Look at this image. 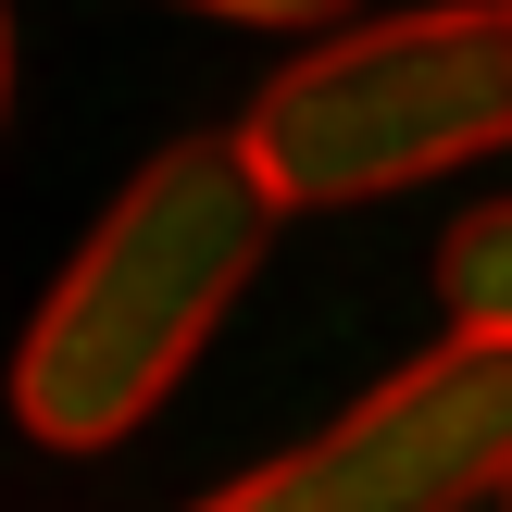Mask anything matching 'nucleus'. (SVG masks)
<instances>
[{
  "instance_id": "20e7f679",
  "label": "nucleus",
  "mask_w": 512,
  "mask_h": 512,
  "mask_svg": "<svg viewBox=\"0 0 512 512\" xmlns=\"http://www.w3.org/2000/svg\"><path fill=\"white\" fill-rule=\"evenodd\" d=\"M438 313H450V338H500L512 350V200H475L438 238Z\"/></svg>"
},
{
  "instance_id": "f03ea898",
  "label": "nucleus",
  "mask_w": 512,
  "mask_h": 512,
  "mask_svg": "<svg viewBox=\"0 0 512 512\" xmlns=\"http://www.w3.org/2000/svg\"><path fill=\"white\" fill-rule=\"evenodd\" d=\"M238 150L275 213H350V200L425 188L512 150V0H425L313 38L238 113Z\"/></svg>"
},
{
  "instance_id": "39448f33",
  "label": "nucleus",
  "mask_w": 512,
  "mask_h": 512,
  "mask_svg": "<svg viewBox=\"0 0 512 512\" xmlns=\"http://www.w3.org/2000/svg\"><path fill=\"white\" fill-rule=\"evenodd\" d=\"M188 13H213V25H275V38H338L350 0H188Z\"/></svg>"
},
{
  "instance_id": "7ed1b4c3",
  "label": "nucleus",
  "mask_w": 512,
  "mask_h": 512,
  "mask_svg": "<svg viewBox=\"0 0 512 512\" xmlns=\"http://www.w3.org/2000/svg\"><path fill=\"white\" fill-rule=\"evenodd\" d=\"M500 488H512V350L438 338L425 363L375 375V400H350L338 425H313L300 450L250 463L238 488L188 512H463Z\"/></svg>"
},
{
  "instance_id": "f257e3e1",
  "label": "nucleus",
  "mask_w": 512,
  "mask_h": 512,
  "mask_svg": "<svg viewBox=\"0 0 512 512\" xmlns=\"http://www.w3.org/2000/svg\"><path fill=\"white\" fill-rule=\"evenodd\" d=\"M275 200L250 175L238 125L225 138H175L113 188V213L75 238V263L50 275V300L13 338V425L63 463L125 450L175 400V375L213 350V325L238 313V288L263 275Z\"/></svg>"
},
{
  "instance_id": "0eeeda50",
  "label": "nucleus",
  "mask_w": 512,
  "mask_h": 512,
  "mask_svg": "<svg viewBox=\"0 0 512 512\" xmlns=\"http://www.w3.org/2000/svg\"><path fill=\"white\" fill-rule=\"evenodd\" d=\"M500 512H512V488H500Z\"/></svg>"
},
{
  "instance_id": "423d86ee",
  "label": "nucleus",
  "mask_w": 512,
  "mask_h": 512,
  "mask_svg": "<svg viewBox=\"0 0 512 512\" xmlns=\"http://www.w3.org/2000/svg\"><path fill=\"white\" fill-rule=\"evenodd\" d=\"M0 113H13V0H0Z\"/></svg>"
}]
</instances>
